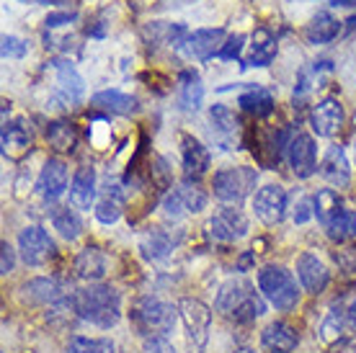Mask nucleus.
Returning <instances> with one entry per match:
<instances>
[{
  "instance_id": "nucleus-28",
  "label": "nucleus",
  "mask_w": 356,
  "mask_h": 353,
  "mask_svg": "<svg viewBox=\"0 0 356 353\" xmlns=\"http://www.w3.org/2000/svg\"><path fill=\"white\" fill-rule=\"evenodd\" d=\"M31 145V126L24 119L3 124V152L6 155H18Z\"/></svg>"
},
{
  "instance_id": "nucleus-50",
  "label": "nucleus",
  "mask_w": 356,
  "mask_h": 353,
  "mask_svg": "<svg viewBox=\"0 0 356 353\" xmlns=\"http://www.w3.org/2000/svg\"><path fill=\"white\" fill-rule=\"evenodd\" d=\"M289 3H312V0H289Z\"/></svg>"
},
{
  "instance_id": "nucleus-40",
  "label": "nucleus",
  "mask_w": 356,
  "mask_h": 353,
  "mask_svg": "<svg viewBox=\"0 0 356 353\" xmlns=\"http://www.w3.org/2000/svg\"><path fill=\"white\" fill-rule=\"evenodd\" d=\"M243 47H245V36L235 34V36H230V39L225 42L217 57H220V60H238V57H241V52H243Z\"/></svg>"
},
{
  "instance_id": "nucleus-41",
  "label": "nucleus",
  "mask_w": 356,
  "mask_h": 353,
  "mask_svg": "<svg viewBox=\"0 0 356 353\" xmlns=\"http://www.w3.org/2000/svg\"><path fill=\"white\" fill-rule=\"evenodd\" d=\"M78 18V13H72V10H60V13H49L44 18V26L47 28H60V26H67Z\"/></svg>"
},
{
  "instance_id": "nucleus-30",
  "label": "nucleus",
  "mask_w": 356,
  "mask_h": 353,
  "mask_svg": "<svg viewBox=\"0 0 356 353\" xmlns=\"http://www.w3.org/2000/svg\"><path fill=\"white\" fill-rule=\"evenodd\" d=\"M90 101H93V106L106 108V111H111V114L129 116L137 111V98L127 96V93H122V90H101V93H96Z\"/></svg>"
},
{
  "instance_id": "nucleus-35",
  "label": "nucleus",
  "mask_w": 356,
  "mask_h": 353,
  "mask_svg": "<svg viewBox=\"0 0 356 353\" xmlns=\"http://www.w3.org/2000/svg\"><path fill=\"white\" fill-rule=\"evenodd\" d=\"M116 345L108 338H86L72 336L67 340V353H114Z\"/></svg>"
},
{
  "instance_id": "nucleus-24",
  "label": "nucleus",
  "mask_w": 356,
  "mask_h": 353,
  "mask_svg": "<svg viewBox=\"0 0 356 353\" xmlns=\"http://www.w3.org/2000/svg\"><path fill=\"white\" fill-rule=\"evenodd\" d=\"M341 34V21L333 18L328 10H321L318 16L310 18V24L305 26V39L307 44H328Z\"/></svg>"
},
{
  "instance_id": "nucleus-42",
  "label": "nucleus",
  "mask_w": 356,
  "mask_h": 353,
  "mask_svg": "<svg viewBox=\"0 0 356 353\" xmlns=\"http://www.w3.org/2000/svg\"><path fill=\"white\" fill-rule=\"evenodd\" d=\"M312 214H315V202H312V199H300V202H297V206H294L292 217H294V222H297V224H305Z\"/></svg>"
},
{
  "instance_id": "nucleus-43",
  "label": "nucleus",
  "mask_w": 356,
  "mask_h": 353,
  "mask_svg": "<svg viewBox=\"0 0 356 353\" xmlns=\"http://www.w3.org/2000/svg\"><path fill=\"white\" fill-rule=\"evenodd\" d=\"M143 353H173V345L165 338H147Z\"/></svg>"
},
{
  "instance_id": "nucleus-16",
  "label": "nucleus",
  "mask_w": 356,
  "mask_h": 353,
  "mask_svg": "<svg viewBox=\"0 0 356 353\" xmlns=\"http://www.w3.org/2000/svg\"><path fill=\"white\" fill-rule=\"evenodd\" d=\"M67 188V165L63 160H47L39 178H36V194L44 202H57Z\"/></svg>"
},
{
  "instance_id": "nucleus-23",
  "label": "nucleus",
  "mask_w": 356,
  "mask_h": 353,
  "mask_svg": "<svg viewBox=\"0 0 356 353\" xmlns=\"http://www.w3.org/2000/svg\"><path fill=\"white\" fill-rule=\"evenodd\" d=\"M276 57V39L268 28H256L253 31V44L250 54L243 60V67H266Z\"/></svg>"
},
{
  "instance_id": "nucleus-3",
  "label": "nucleus",
  "mask_w": 356,
  "mask_h": 353,
  "mask_svg": "<svg viewBox=\"0 0 356 353\" xmlns=\"http://www.w3.org/2000/svg\"><path fill=\"white\" fill-rule=\"evenodd\" d=\"M176 312L178 309L158 297H143L132 309V322L143 336L165 338L176 325Z\"/></svg>"
},
{
  "instance_id": "nucleus-5",
  "label": "nucleus",
  "mask_w": 356,
  "mask_h": 353,
  "mask_svg": "<svg viewBox=\"0 0 356 353\" xmlns=\"http://www.w3.org/2000/svg\"><path fill=\"white\" fill-rule=\"evenodd\" d=\"M259 289L276 309H292L300 299L292 274L282 265H266L259 271Z\"/></svg>"
},
{
  "instance_id": "nucleus-25",
  "label": "nucleus",
  "mask_w": 356,
  "mask_h": 353,
  "mask_svg": "<svg viewBox=\"0 0 356 353\" xmlns=\"http://www.w3.org/2000/svg\"><path fill=\"white\" fill-rule=\"evenodd\" d=\"M106 256H104V250H98V247H83L78 258H75V274L86 279V281H98V279H104L106 274Z\"/></svg>"
},
{
  "instance_id": "nucleus-18",
  "label": "nucleus",
  "mask_w": 356,
  "mask_h": 353,
  "mask_svg": "<svg viewBox=\"0 0 356 353\" xmlns=\"http://www.w3.org/2000/svg\"><path fill=\"white\" fill-rule=\"evenodd\" d=\"M297 279H300L305 292L310 294H321L328 286V271L312 253H302L297 258Z\"/></svg>"
},
{
  "instance_id": "nucleus-14",
  "label": "nucleus",
  "mask_w": 356,
  "mask_h": 353,
  "mask_svg": "<svg viewBox=\"0 0 356 353\" xmlns=\"http://www.w3.org/2000/svg\"><path fill=\"white\" fill-rule=\"evenodd\" d=\"M47 65H52L54 75H57V93L63 98V104L65 106H78L86 96V83H83L81 72L67 60H52Z\"/></svg>"
},
{
  "instance_id": "nucleus-31",
  "label": "nucleus",
  "mask_w": 356,
  "mask_h": 353,
  "mask_svg": "<svg viewBox=\"0 0 356 353\" xmlns=\"http://www.w3.org/2000/svg\"><path fill=\"white\" fill-rule=\"evenodd\" d=\"M202 98H204V88H202L199 75L191 70L181 72V108L184 111H199Z\"/></svg>"
},
{
  "instance_id": "nucleus-2",
  "label": "nucleus",
  "mask_w": 356,
  "mask_h": 353,
  "mask_svg": "<svg viewBox=\"0 0 356 353\" xmlns=\"http://www.w3.org/2000/svg\"><path fill=\"white\" fill-rule=\"evenodd\" d=\"M214 307L217 312H222L227 318L238 320V322H245V320H253L264 315V302L259 299V294L250 289L248 281L243 279H230L220 286L217 292V299H214Z\"/></svg>"
},
{
  "instance_id": "nucleus-22",
  "label": "nucleus",
  "mask_w": 356,
  "mask_h": 353,
  "mask_svg": "<svg viewBox=\"0 0 356 353\" xmlns=\"http://www.w3.org/2000/svg\"><path fill=\"white\" fill-rule=\"evenodd\" d=\"M181 145H184V170H186L188 178H199L202 173H207V168H209V163H212V155H209V150H207L204 145L199 140H194V137H188V134H184L181 137Z\"/></svg>"
},
{
  "instance_id": "nucleus-12",
  "label": "nucleus",
  "mask_w": 356,
  "mask_h": 353,
  "mask_svg": "<svg viewBox=\"0 0 356 353\" xmlns=\"http://www.w3.org/2000/svg\"><path fill=\"white\" fill-rule=\"evenodd\" d=\"M225 44V28H196L184 39L181 49L186 52V57L199 62L212 60L214 54H220Z\"/></svg>"
},
{
  "instance_id": "nucleus-7",
  "label": "nucleus",
  "mask_w": 356,
  "mask_h": 353,
  "mask_svg": "<svg viewBox=\"0 0 356 353\" xmlns=\"http://www.w3.org/2000/svg\"><path fill=\"white\" fill-rule=\"evenodd\" d=\"M178 315L184 320V325L188 330V338L196 348H204L207 338H209V325H212V312L204 302L191 299V297H184L178 302Z\"/></svg>"
},
{
  "instance_id": "nucleus-4",
  "label": "nucleus",
  "mask_w": 356,
  "mask_h": 353,
  "mask_svg": "<svg viewBox=\"0 0 356 353\" xmlns=\"http://www.w3.org/2000/svg\"><path fill=\"white\" fill-rule=\"evenodd\" d=\"M256 183H259V173L248 165H238V168H225L214 173L212 188L220 202L241 204L245 196L256 191Z\"/></svg>"
},
{
  "instance_id": "nucleus-1",
  "label": "nucleus",
  "mask_w": 356,
  "mask_h": 353,
  "mask_svg": "<svg viewBox=\"0 0 356 353\" xmlns=\"http://www.w3.org/2000/svg\"><path fill=\"white\" fill-rule=\"evenodd\" d=\"M72 309L81 315V320L108 330L122 318V299H119L116 289L96 284V286H86L72 294Z\"/></svg>"
},
{
  "instance_id": "nucleus-45",
  "label": "nucleus",
  "mask_w": 356,
  "mask_h": 353,
  "mask_svg": "<svg viewBox=\"0 0 356 353\" xmlns=\"http://www.w3.org/2000/svg\"><path fill=\"white\" fill-rule=\"evenodd\" d=\"M333 353H356V340H341V343L333 348Z\"/></svg>"
},
{
  "instance_id": "nucleus-10",
  "label": "nucleus",
  "mask_w": 356,
  "mask_h": 353,
  "mask_svg": "<svg viewBox=\"0 0 356 353\" xmlns=\"http://www.w3.org/2000/svg\"><path fill=\"white\" fill-rule=\"evenodd\" d=\"M18 253L29 265H44L54 256V243L42 227H26L18 235Z\"/></svg>"
},
{
  "instance_id": "nucleus-49",
  "label": "nucleus",
  "mask_w": 356,
  "mask_h": 353,
  "mask_svg": "<svg viewBox=\"0 0 356 353\" xmlns=\"http://www.w3.org/2000/svg\"><path fill=\"white\" fill-rule=\"evenodd\" d=\"M39 3H65V0H39Z\"/></svg>"
},
{
  "instance_id": "nucleus-47",
  "label": "nucleus",
  "mask_w": 356,
  "mask_h": 353,
  "mask_svg": "<svg viewBox=\"0 0 356 353\" xmlns=\"http://www.w3.org/2000/svg\"><path fill=\"white\" fill-rule=\"evenodd\" d=\"M333 8H356V0H330Z\"/></svg>"
},
{
  "instance_id": "nucleus-33",
  "label": "nucleus",
  "mask_w": 356,
  "mask_h": 353,
  "mask_svg": "<svg viewBox=\"0 0 356 353\" xmlns=\"http://www.w3.org/2000/svg\"><path fill=\"white\" fill-rule=\"evenodd\" d=\"M52 224L54 230L60 232L65 240H78L83 232V222L81 217H78V212L75 209H70V206H63V209H54L52 212Z\"/></svg>"
},
{
  "instance_id": "nucleus-38",
  "label": "nucleus",
  "mask_w": 356,
  "mask_h": 353,
  "mask_svg": "<svg viewBox=\"0 0 356 353\" xmlns=\"http://www.w3.org/2000/svg\"><path fill=\"white\" fill-rule=\"evenodd\" d=\"M29 52V44L13 34L3 36V60H21Z\"/></svg>"
},
{
  "instance_id": "nucleus-19",
  "label": "nucleus",
  "mask_w": 356,
  "mask_h": 353,
  "mask_svg": "<svg viewBox=\"0 0 356 353\" xmlns=\"http://www.w3.org/2000/svg\"><path fill=\"white\" fill-rule=\"evenodd\" d=\"M321 176L330 186H336V188H346L351 183V170H348V160L343 147H339V145L328 147V152H325V158L321 163Z\"/></svg>"
},
{
  "instance_id": "nucleus-11",
  "label": "nucleus",
  "mask_w": 356,
  "mask_h": 353,
  "mask_svg": "<svg viewBox=\"0 0 356 353\" xmlns=\"http://www.w3.org/2000/svg\"><path fill=\"white\" fill-rule=\"evenodd\" d=\"M209 124H212V142L220 147V150H235L238 145V134H241V122L235 119L230 108L225 104H217V106L209 108Z\"/></svg>"
},
{
  "instance_id": "nucleus-51",
  "label": "nucleus",
  "mask_w": 356,
  "mask_h": 353,
  "mask_svg": "<svg viewBox=\"0 0 356 353\" xmlns=\"http://www.w3.org/2000/svg\"><path fill=\"white\" fill-rule=\"evenodd\" d=\"M354 152H356V145H354Z\"/></svg>"
},
{
  "instance_id": "nucleus-6",
  "label": "nucleus",
  "mask_w": 356,
  "mask_h": 353,
  "mask_svg": "<svg viewBox=\"0 0 356 353\" xmlns=\"http://www.w3.org/2000/svg\"><path fill=\"white\" fill-rule=\"evenodd\" d=\"M207 206V194L194 183H181L163 199V214L168 220H181L186 214L202 212Z\"/></svg>"
},
{
  "instance_id": "nucleus-26",
  "label": "nucleus",
  "mask_w": 356,
  "mask_h": 353,
  "mask_svg": "<svg viewBox=\"0 0 356 353\" xmlns=\"http://www.w3.org/2000/svg\"><path fill=\"white\" fill-rule=\"evenodd\" d=\"M173 250V240H170L168 232H163L161 227H152V230L143 232L140 238V253H143L145 261H163V258L170 256Z\"/></svg>"
},
{
  "instance_id": "nucleus-27",
  "label": "nucleus",
  "mask_w": 356,
  "mask_h": 353,
  "mask_svg": "<svg viewBox=\"0 0 356 353\" xmlns=\"http://www.w3.org/2000/svg\"><path fill=\"white\" fill-rule=\"evenodd\" d=\"M122 209H124V196H122V191H119V186L106 183L104 186V196H101V202L96 204L98 222H104V224H114V222H119V217H122Z\"/></svg>"
},
{
  "instance_id": "nucleus-48",
  "label": "nucleus",
  "mask_w": 356,
  "mask_h": 353,
  "mask_svg": "<svg viewBox=\"0 0 356 353\" xmlns=\"http://www.w3.org/2000/svg\"><path fill=\"white\" fill-rule=\"evenodd\" d=\"M235 353H256V351H250V348H238Z\"/></svg>"
},
{
  "instance_id": "nucleus-13",
  "label": "nucleus",
  "mask_w": 356,
  "mask_h": 353,
  "mask_svg": "<svg viewBox=\"0 0 356 353\" xmlns=\"http://www.w3.org/2000/svg\"><path fill=\"white\" fill-rule=\"evenodd\" d=\"M310 126L318 137H333V134H339L341 126H343V106H341L339 98L328 96L323 98V101H318L310 111Z\"/></svg>"
},
{
  "instance_id": "nucleus-17",
  "label": "nucleus",
  "mask_w": 356,
  "mask_h": 353,
  "mask_svg": "<svg viewBox=\"0 0 356 353\" xmlns=\"http://www.w3.org/2000/svg\"><path fill=\"white\" fill-rule=\"evenodd\" d=\"M207 230L214 240H222V243H232V240H241L248 232V220L241 209H222L220 214H214L212 220L207 222Z\"/></svg>"
},
{
  "instance_id": "nucleus-20",
  "label": "nucleus",
  "mask_w": 356,
  "mask_h": 353,
  "mask_svg": "<svg viewBox=\"0 0 356 353\" xmlns=\"http://www.w3.org/2000/svg\"><path fill=\"white\" fill-rule=\"evenodd\" d=\"M70 202L75 209H90L96 202V170L90 165L75 170L70 183Z\"/></svg>"
},
{
  "instance_id": "nucleus-8",
  "label": "nucleus",
  "mask_w": 356,
  "mask_h": 353,
  "mask_svg": "<svg viewBox=\"0 0 356 353\" xmlns=\"http://www.w3.org/2000/svg\"><path fill=\"white\" fill-rule=\"evenodd\" d=\"M286 209H289L286 191L276 183L259 188V194L253 199V212L264 224H279L286 217Z\"/></svg>"
},
{
  "instance_id": "nucleus-9",
  "label": "nucleus",
  "mask_w": 356,
  "mask_h": 353,
  "mask_svg": "<svg viewBox=\"0 0 356 353\" xmlns=\"http://www.w3.org/2000/svg\"><path fill=\"white\" fill-rule=\"evenodd\" d=\"M286 160L297 178H310L318 168V147L310 134L297 132L286 145Z\"/></svg>"
},
{
  "instance_id": "nucleus-36",
  "label": "nucleus",
  "mask_w": 356,
  "mask_h": 353,
  "mask_svg": "<svg viewBox=\"0 0 356 353\" xmlns=\"http://www.w3.org/2000/svg\"><path fill=\"white\" fill-rule=\"evenodd\" d=\"M312 202H315V214H318V220H321L323 224H328V222L333 220V214L343 206L339 194H336L333 188H321L318 194L312 196Z\"/></svg>"
},
{
  "instance_id": "nucleus-39",
  "label": "nucleus",
  "mask_w": 356,
  "mask_h": 353,
  "mask_svg": "<svg viewBox=\"0 0 356 353\" xmlns=\"http://www.w3.org/2000/svg\"><path fill=\"white\" fill-rule=\"evenodd\" d=\"M341 327H343V322H341V315L339 312H330L328 320L323 322L321 327V338L325 340V343H333V340H339L341 338Z\"/></svg>"
},
{
  "instance_id": "nucleus-44",
  "label": "nucleus",
  "mask_w": 356,
  "mask_h": 353,
  "mask_svg": "<svg viewBox=\"0 0 356 353\" xmlns=\"http://www.w3.org/2000/svg\"><path fill=\"white\" fill-rule=\"evenodd\" d=\"M13 265H16V256H13V247L8 243H3V261H0V274L8 276L13 271Z\"/></svg>"
},
{
  "instance_id": "nucleus-37",
  "label": "nucleus",
  "mask_w": 356,
  "mask_h": 353,
  "mask_svg": "<svg viewBox=\"0 0 356 353\" xmlns=\"http://www.w3.org/2000/svg\"><path fill=\"white\" fill-rule=\"evenodd\" d=\"M333 261L339 263L341 274L346 279H356V245L341 247L339 253H333Z\"/></svg>"
},
{
  "instance_id": "nucleus-15",
  "label": "nucleus",
  "mask_w": 356,
  "mask_h": 353,
  "mask_svg": "<svg viewBox=\"0 0 356 353\" xmlns=\"http://www.w3.org/2000/svg\"><path fill=\"white\" fill-rule=\"evenodd\" d=\"M18 297L26 304H60L67 297V286L57 279H31L21 286Z\"/></svg>"
},
{
  "instance_id": "nucleus-34",
  "label": "nucleus",
  "mask_w": 356,
  "mask_h": 353,
  "mask_svg": "<svg viewBox=\"0 0 356 353\" xmlns=\"http://www.w3.org/2000/svg\"><path fill=\"white\" fill-rule=\"evenodd\" d=\"M47 140L52 145L57 152H72L75 147V126L67 122H52L49 124V129H47Z\"/></svg>"
},
{
  "instance_id": "nucleus-21",
  "label": "nucleus",
  "mask_w": 356,
  "mask_h": 353,
  "mask_svg": "<svg viewBox=\"0 0 356 353\" xmlns=\"http://www.w3.org/2000/svg\"><path fill=\"white\" fill-rule=\"evenodd\" d=\"M297 343H300V338L286 322H271L261 333V345L268 353H292Z\"/></svg>"
},
{
  "instance_id": "nucleus-32",
  "label": "nucleus",
  "mask_w": 356,
  "mask_h": 353,
  "mask_svg": "<svg viewBox=\"0 0 356 353\" xmlns=\"http://www.w3.org/2000/svg\"><path fill=\"white\" fill-rule=\"evenodd\" d=\"M325 230H328L330 240H339V243H343L348 238H356V212L341 206L339 212L333 214V220L325 224Z\"/></svg>"
},
{
  "instance_id": "nucleus-46",
  "label": "nucleus",
  "mask_w": 356,
  "mask_h": 353,
  "mask_svg": "<svg viewBox=\"0 0 356 353\" xmlns=\"http://www.w3.org/2000/svg\"><path fill=\"white\" fill-rule=\"evenodd\" d=\"M346 320H348V325L354 327L356 330V299L348 304V309H346Z\"/></svg>"
},
{
  "instance_id": "nucleus-29",
  "label": "nucleus",
  "mask_w": 356,
  "mask_h": 353,
  "mask_svg": "<svg viewBox=\"0 0 356 353\" xmlns=\"http://www.w3.org/2000/svg\"><path fill=\"white\" fill-rule=\"evenodd\" d=\"M238 106H241L245 114L268 116L274 111V96H271L266 88H261V85H250L248 90H243L241 96H238Z\"/></svg>"
}]
</instances>
